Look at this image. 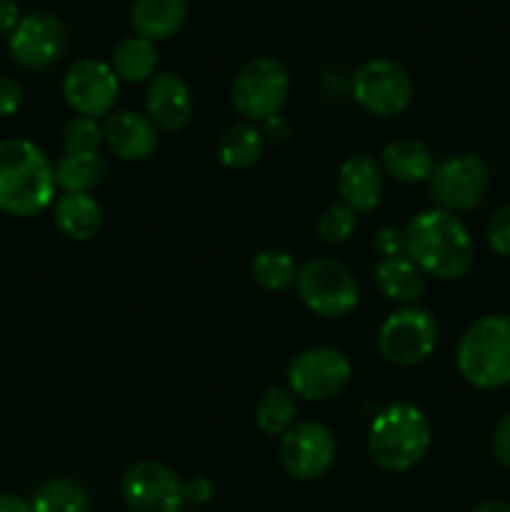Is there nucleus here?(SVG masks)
<instances>
[{"instance_id":"obj_1","label":"nucleus","mask_w":510,"mask_h":512,"mask_svg":"<svg viewBox=\"0 0 510 512\" xmlns=\"http://www.w3.org/2000/svg\"><path fill=\"white\" fill-rule=\"evenodd\" d=\"M405 255L438 280H458L473 268L475 248L468 228L443 208L423 210L403 230Z\"/></svg>"},{"instance_id":"obj_2","label":"nucleus","mask_w":510,"mask_h":512,"mask_svg":"<svg viewBox=\"0 0 510 512\" xmlns=\"http://www.w3.org/2000/svg\"><path fill=\"white\" fill-rule=\"evenodd\" d=\"M55 170L25 138L0 140V210L15 218L38 215L53 203Z\"/></svg>"},{"instance_id":"obj_3","label":"nucleus","mask_w":510,"mask_h":512,"mask_svg":"<svg viewBox=\"0 0 510 512\" xmlns=\"http://www.w3.org/2000/svg\"><path fill=\"white\" fill-rule=\"evenodd\" d=\"M430 448V423L420 408L395 403L375 415L368 433V453L378 468L405 473L425 458Z\"/></svg>"},{"instance_id":"obj_4","label":"nucleus","mask_w":510,"mask_h":512,"mask_svg":"<svg viewBox=\"0 0 510 512\" xmlns=\"http://www.w3.org/2000/svg\"><path fill=\"white\" fill-rule=\"evenodd\" d=\"M458 370L470 385L495 390L510 383V315L475 320L458 343Z\"/></svg>"},{"instance_id":"obj_5","label":"nucleus","mask_w":510,"mask_h":512,"mask_svg":"<svg viewBox=\"0 0 510 512\" xmlns=\"http://www.w3.org/2000/svg\"><path fill=\"white\" fill-rule=\"evenodd\" d=\"M290 93V75L275 58H253L233 80V105L243 118L270 120L283 110Z\"/></svg>"},{"instance_id":"obj_6","label":"nucleus","mask_w":510,"mask_h":512,"mask_svg":"<svg viewBox=\"0 0 510 512\" xmlns=\"http://www.w3.org/2000/svg\"><path fill=\"white\" fill-rule=\"evenodd\" d=\"M298 295L315 315L340 318L358 305V285L350 270L333 258H315L298 270Z\"/></svg>"},{"instance_id":"obj_7","label":"nucleus","mask_w":510,"mask_h":512,"mask_svg":"<svg viewBox=\"0 0 510 512\" xmlns=\"http://www.w3.org/2000/svg\"><path fill=\"white\" fill-rule=\"evenodd\" d=\"M430 195L448 213L475 210L490 188V170L478 155H450L433 168L428 178Z\"/></svg>"},{"instance_id":"obj_8","label":"nucleus","mask_w":510,"mask_h":512,"mask_svg":"<svg viewBox=\"0 0 510 512\" xmlns=\"http://www.w3.org/2000/svg\"><path fill=\"white\" fill-rule=\"evenodd\" d=\"M438 343V323L423 308H403L388 315L378 333V350L388 363L408 365L423 363Z\"/></svg>"},{"instance_id":"obj_9","label":"nucleus","mask_w":510,"mask_h":512,"mask_svg":"<svg viewBox=\"0 0 510 512\" xmlns=\"http://www.w3.org/2000/svg\"><path fill=\"white\" fill-rule=\"evenodd\" d=\"M353 95L360 108L378 118H393L403 113L413 98V80L408 70L395 60L375 58L360 65L353 78Z\"/></svg>"},{"instance_id":"obj_10","label":"nucleus","mask_w":510,"mask_h":512,"mask_svg":"<svg viewBox=\"0 0 510 512\" xmlns=\"http://www.w3.org/2000/svg\"><path fill=\"white\" fill-rule=\"evenodd\" d=\"M288 383L305 400H330L350 383V363L335 348H310L295 355L288 368Z\"/></svg>"},{"instance_id":"obj_11","label":"nucleus","mask_w":510,"mask_h":512,"mask_svg":"<svg viewBox=\"0 0 510 512\" xmlns=\"http://www.w3.org/2000/svg\"><path fill=\"white\" fill-rule=\"evenodd\" d=\"M123 498L133 512H180L185 490L178 475L165 465L143 460L123 475Z\"/></svg>"},{"instance_id":"obj_12","label":"nucleus","mask_w":510,"mask_h":512,"mask_svg":"<svg viewBox=\"0 0 510 512\" xmlns=\"http://www.w3.org/2000/svg\"><path fill=\"white\" fill-rule=\"evenodd\" d=\"M65 25L50 13H30L20 18L10 33L8 48L15 63L25 70H45L65 53Z\"/></svg>"},{"instance_id":"obj_13","label":"nucleus","mask_w":510,"mask_h":512,"mask_svg":"<svg viewBox=\"0 0 510 512\" xmlns=\"http://www.w3.org/2000/svg\"><path fill=\"white\" fill-rule=\"evenodd\" d=\"M63 95L78 115L100 118L110 113L118 98V75L100 60H75L63 78Z\"/></svg>"},{"instance_id":"obj_14","label":"nucleus","mask_w":510,"mask_h":512,"mask_svg":"<svg viewBox=\"0 0 510 512\" xmlns=\"http://www.w3.org/2000/svg\"><path fill=\"white\" fill-rule=\"evenodd\" d=\"M335 440L320 423H298L283 435L280 463L298 480H315L333 465Z\"/></svg>"},{"instance_id":"obj_15","label":"nucleus","mask_w":510,"mask_h":512,"mask_svg":"<svg viewBox=\"0 0 510 512\" xmlns=\"http://www.w3.org/2000/svg\"><path fill=\"white\" fill-rule=\"evenodd\" d=\"M145 105H148V115L153 125L170 130V133L188 125L190 115H193L190 88L175 73H158L155 78H150Z\"/></svg>"},{"instance_id":"obj_16","label":"nucleus","mask_w":510,"mask_h":512,"mask_svg":"<svg viewBox=\"0 0 510 512\" xmlns=\"http://www.w3.org/2000/svg\"><path fill=\"white\" fill-rule=\"evenodd\" d=\"M103 138L120 160H145L158 148L153 120L133 110L110 113L105 120Z\"/></svg>"},{"instance_id":"obj_17","label":"nucleus","mask_w":510,"mask_h":512,"mask_svg":"<svg viewBox=\"0 0 510 512\" xmlns=\"http://www.w3.org/2000/svg\"><path fill=\"white\" fill-rule=\"evenodd\" d=\"M383 173L368 155H353L343 163L338 175V190L343 203L355 213H368L383 198Z\"/></svg>"},{"instance_id":"obj_18","label":"nucleus","mask_w":510,"mask_h":512,"mask_svg":"<svg viewBox=\"0 0 510 512\" xmlns=\"http://www.w3.org/2000/svg\"><path fill=\"white\" fill-rule=\"evenodd\" d=\"M188 18V0H133L130 25L135 35L150 40H168L183 28Z\"/></svg>"},{"instance_id":"obj_19","label":"nucleus","mask_w":510,"mask_h":512,"mask_svg":"<svg viewBox=\"0 0 510 512\" xmlns=\"http://www.w3.org/2000/svg\"><path fill=\"white\" fill-rule=\"evenodd\" d=\"M383 165L390 178H395L398 183L413 185L430 178L435 160L425 143L413 138H400L383 148Z\"/></svg>"},{"instance_id":"obj_20","label":"nucleus","mask_w":510,"mask_h":512,"mask_svg":"<svg viewBox=\"0 0 510 512\" xmlns=\"http://www.w3.org/2000/svg\"><path fill=\"white\" fill-rule=\"evenodd\" d=\"M55 225L70 240L85 243L103 228V210L88 193H65L55 203Z\"/></svg>"},{"instance_id":"obj_21","label":"nucleus","mask_w":510,"mask_h":512,"mask_svg":"<svg viewBox=\"0 0 510 512\" xmlns=\"http://www.w3.org/2000/svg\"><path fill=\"white\" fill-rule=\"evenodd\" d=\"M375 280H378L380 293L395 303H413L425 293V273L408 255L380 260Z\"/></svg>"},{"instance_id":"obj_22","label":"nucleus","mask_w":510,"mask_h":512,"mask_svg":"<svg viewBox=\"0 0 510 512\" xmlns=\"http://www.w3.org/2000/svg\"><path fill=\"white\" fill-rule=\"evenodd\" d=\"M263 130L255 123H235L220 135V163L230 170H248L263 155Z\"/></svg>"},{"instance_id":"obj_23","label":"nucleus","mask_w":510,"mask_h":512,"mask_svg":"<svg viewBox=\"0 0 510 512\" xmlns=\"http://www.w3.org/2000/svg\"><path fill=\"white\" fill-rule=\"evenodd\" d=\"M108 175V165L98 153H65L55 165V185L65 193H90Z\"/></svg>"},{"instance_id":"obj_24","label":"nucleus","mask_w":510,"mask_h":512,"mask_svg":"<svg viewBox=\"0 0 510 512\" xmlns=\"http://www.w3.org/2000/svg\"><path fill=\"white\" fill-rule=\"evenodd\" d=\"M155 65H158L155 43L140 38V35H133V38H125L115 45L110 68L125 83H140V80L153 78Z\"/></svg>"},{"instance_id":"obj_25","label":"nucleus","mask_w":510,"mask_h":512,"mask_svg":"<svg viewBox=\"0 0 510 512\" xmlns=\"http://www.w3.org/2000/svg\"><path fill=\"white\" fill-rule=\"evenodd\" d=\"M30 512H90V500L78 483L55 478L35 490Z\"/></svg>"},{"instance_id":"obj_26","label":"nucleus","mask_w":510,"mask_h":512,"mask_svg":"<svg viewBox=\"0 0 510 512\" xmlns=\"http://www.w3.org/2000/svg\"><path fill=\"white\" fill-rule=\"evenodd\" d=\"M295 400L288 390L270 388L255 408V423L268 435H285L293 428Z\"/></svg>"},{"instance_id":"obj_27","label":"nucleus","mask_w":510,"mask_h":512,"mask_svg":"<svg viewBox=\"0 0 510 512\" xmlns=\"http://www.w3.org/2000/svg\"><path fill=\"white\" fill-rule=\"evenodd\" d=\"M253 278L265 290H288L298 280V268L285 250H263L253 258Z\"/></svg>"},{"instance_id":"obj_28","label":"nucleus","mask_w":510,"mask_h":512,"mask_svg":"<svg viewBox=\"0 0 510 512\" xmlns=\"http://www.w3.org/2000/svg\"><path fill=\"white\" fill-rule=\"evenodd\" d=\"M103 140V128L95 123V118H85V115L68 120L63 130L65 153H98Z\"/></svg>"},{"instance_id":"obj_29","label":"nucleus","mask_w":510,"mask_h":512,"mask_svg":"<svg viewBox=\"0 0 510 512\" xmlns=\"http://www.w3.org/2000/svg\"><path fill=\"white\" fill-rule=\"evenodd\" d=\"M355 230V210L348 205H333L318 220V235L325 243H345Z\"/></svg>"},{"instance_id":"obj_30","label":"nucleus","mask_w":510,"mask_h":512,"mask_svg":"<svg viewBox=\"0 0 510 512\" xmlns=\"http://www.w3.org/2000/svg\"><path fill=\"white\" fill-rule=\"evenodd\" d=\"M485 235H488V245L495 253L503 255V258H510V203L490 215Z\"/></svg>"},{"instance_id":"obj_31","label":"nucleus","mask_w":510,"mask_h":512,"mask_svg":"<svg viewBox=\"0 0 510 512\" xmlns=\"http://www.w3.org/2000/svg\"><path fill=\"white\" fill-rule=\"evenodd\" d=\"M375 250L383 258H395V255H405V235L395 228H383L375 233L373 238Z\"/></svg>"},{"instance_id":"obj_32","label":"nucleus","mask_w":510,"mask_h":512,"mask_svg":"<svg viewBox=\"0 0 510 512\" xmlns=\"http://www.w3.org/2000/svg\"><path fill=\"white\" fill-rule=\"evenodd\" d=\"M490 450H493V458L498 460L503 468H510V413L495 425L493 440H490Z\"/></svg>"},{"instance_id":"obj_33","label":"nucleus","mask_w":510,"mask_h":512,"mask_svg":"<svg viewBox=\"0 0 510 512\" xmlns=\"http://www.w3.org/2000/svg\"><path fill=\"white\" fill-rule=\"evenodd\" d=\"M20 103H23V90L13 78L0 75V118H10L18 113Z\"/></svg>"},{"instance_id":"obj_34","label":"nucleus","mask_w":510,"mask_h":512,"mask_svg":"<svg viewBox=\"0 0 510 512\" xmlns=\"http://www.w3.org/2000/svg\"><path fill=\"white\" fill-rule=\"evenodd\" d=\"M183 490H185V500H190V503H195V505L208 503V500L213 498V493H215L213 483H210L208 478L190 480L188 485H183Z\"/></svg>"},{"instance_id":"obj_35","label":"nucleus","mask_w":510,"mask_h":512,"mask_svg":"<svg viewBox=\"0 0 510 512\" xmlns=\"http://www.w3.org/2000/svg\"><path fill=\"white\" fill-rule=\"evenodd\" d=\"M20 23V10L15 0H0V35H10Z\"/></svg>"},{"instance_id":"obj_36","label":"nucleus","mask_w":510,"mask_h":512,"mask_svg":"<svg viewBox=\"0 0 510 512\" xmlns=\"http://www.w3.org/2000/svg\"><path fill=\"white\" fill-rule=\"evenodd\" d=\"M288 133H290V128L283 123V120L278 118V115H275V118H270V120H265L263 138L273 140V143H275V140H278V143H285V138H288Z\"/></svg>"},{"instance_id":"obj_37","label":"nucleus","mask_w":510,"mask_h":512,"mask_svg":"<svg viewBox=\"0 0 510 512\" xmlns=\"http://www.w3.org/2000/svg\"><path fill=\"white\" fill-rule=\"evenodd\" d=\"M0 512H30V503L15 493H0Z\"/></svg>"},{"instance_id":"obj_38","label":"nucleus","mask_w":510,"mask_h":512,"mask_svg":"<svg viewBox=\"0 0 510 512\" xmlns=\"http://www.w3.org/2000/svg\"><path fill=\"white\" fill-rule=\"evenodd\" d=\"M470 512H510V505L500 503V500H488V503H480L478 508H473Z\"/></svg>"}]
</instances>
